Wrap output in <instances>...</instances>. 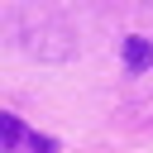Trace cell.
<instances>
[{"label":"cell","instance_id":"3","mask_svg":"<svg viewBox=\"0 0 153 153\" xmlns=\"http://www.w3.org/2000/svg\"><path fill=\"white\" fill-rule=\"evenodd\" d=\"M29 148H33V153H53L57 143H53V139H43V134H29Z\"/></svg>","mask_w":153,"mask_h":153},{"label":"cell","instance_id":"2","mask_svg":"<svg viewBox=\"0 0 153 153\" xmlns=\"http://www.w3.org/2000/svg\"><path fill=\"white\" fill-rule=\"evenodd\" d=\"M0 139H5V153H14V148L24 143V124H19L14 115H0Z\"/></svg>","mask_w":153,"mask_h":153},{"label":"cell","instance_id":"1","mask_svg":"<svg viewBox=\"0 0 153 153\" xmlns=\"http://www.w3.org/2000/svg\"><path fill=\"white\" fill-rule=\"evenodd\" d=\"M124 67H129V72L153 67V43H148V38H139V33H129V38H124Z\"/></svg>","mask_w":153,"mask_h":153}]
</instances>
